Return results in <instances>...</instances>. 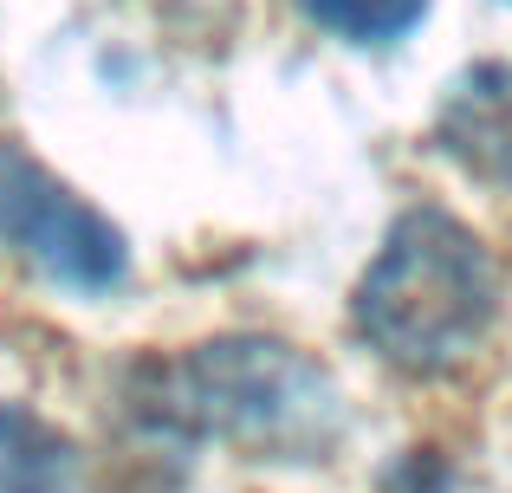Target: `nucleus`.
Returning <instances> with one entry per match:
<instances>
[{
	"label": "nucleus",
	"mask_w": 512,
	"mask_h": 493,
	"mask_svg": "<svg viewBox=\"0 0 512 493\" xmlns=\"http://www.w3.org/2000/svg\"><path fill=\"white\" fill-rule=\"evenodd\" d=\"M143 416L182 442H234L247 455L312 461L338 442V383L273 338H221L150 377Z\"/></svg>",
	"instance_id": "obj_1"
},
{
	"label": "nucleus",
	"mask_w": 512,
	"mask_h": 493,
	"mask_svg": "<svg viewBox=\"0 0 512 493\" xmlns=\"http://www.w3.org/2000/svg\"><path fill=\"white\" fill-rule=\"evenodd\" d=\"M441 137H448V150L467 169H480L493 182H512V72L487 65V72L467 78L448 104Z\"/></svg>",
	"instance_id": "obj_4"
},
{
	"label": "nucleus",
	"mask_w": 512,
	"mask_h": 493,
	"mask_svg": "<svg viewBox=\"0 0 512 493\" xmlns=\"http://www.w3.org/2000/svg\"><path fill=\"white\" fill-rule=\"evenodd\" d=\"M0 493H78V448L26 403L0 409Z\"/></svg>",
	"instance_id": "obj_5"
},
{
	"label": "nucleus",
	"mask_w": 512,
	"mask_h": 493,
	"mask_svg": "<svg viewBox=\"0 0 512 493\" xmlns=\"http://www.w3.org/2000/svg\"><path fill=\"white\" fill-rule=\"evenodd\" d=\"M0 247L26 253L72 292H111L130 273L124 234L13 143H0Z\"/></svg>",
	"instance_id": "obj_3"
},
{
	"label": "nucleus",
	"mask_w": 512,
	"mask_h": 493,
	"mask_svg": "<svg viewBox=\"0 0 512 493\" xmlns=\"http://www.w3.org/2000/svg\"><path fill=\"white\" fill-rule=\"evenodd\" d=\"M500 312V273L474 228L409 208L357 286V325L396 370H454Z\"/></svg>",
	"instance_id": "obj_2"
},
{
	"label": "nucleus",
	"mask_w": 512,
	"mask_h": 493,
	"mask_svg": "<svg viewBox=\"0 0 512 493\" xmlns=\"http://www.w3.org/2000/svg\"><path fill=\"white\" fill-rule=\"evenodd\" d=\"M506 7H512V0H506Z\"/></svg>",
	"instance_id": "obj_7"
},
{
	"label": "nucleus",
	"mask_w": 512,
	"mask_h": 493,
	"mask_svg": "<svg viewBox=\"0 0 512 493\" xmlns=\"http://www.w3.org/2000/svg\"><path fill=\"white\" fill-rule=\"evenodd\" d=\"M305 13L350 46H389L409 26H422L428 0H305Z\"/></svg>",
	"instance_id": "obj_6"
}]
</instances>
